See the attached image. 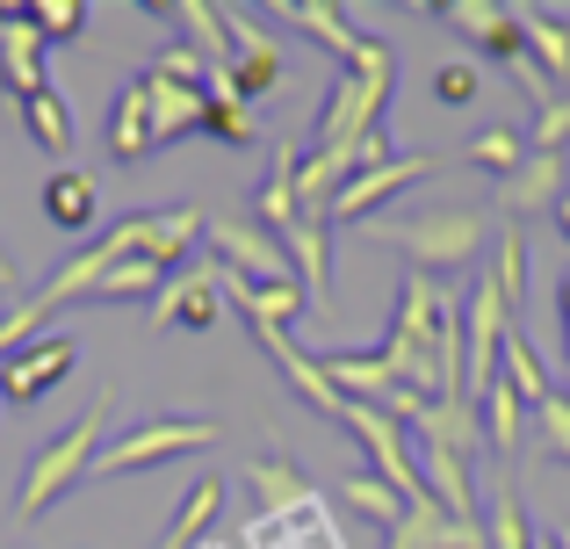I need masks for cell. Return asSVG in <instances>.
I'll list each match as a JSON object with an SVG mask.
<instances>
[{"mask_svg":"<svg viewBox=\"0 0 570 549\" xmlns=\"http://www.w3.org/2000/svg\"><path fill=\"white\" fill-rule=\"evenodd\" d=\"M101 420H109V391H95L80 405V420L72 427H58L51 441H43L37 455H29V470H22V492H14V521H37V513H51L58 499L72 492V484L95 470V455H101Z\"/></svg>","mask_w":570,"mask_h":549,"instance_id":"obj_1","label":"cell"},{"mask_svg":"<svg viewBox=\"0 0 570 549\" xmlns=\"http://www.w3.org/2000/svg\"><path fill=\"white\" fill-rule=\"evenodd\" d=\"M390 95H397V58H390V43L368 37L362 58L347 66V80H333V95L318 109V153H347L362 130H383Z\"/></svg>","mask_w":570,"mask_h":549,"instance_id":"obj_2","label":"cell"},{"mask_svg":"<svg viewBox=\"0 0 570 549\" xmlns=\"http://www.w3.org/2000/svg\"><path fill=\"white\" fill-rule=\"evenodd\" d=\"M368 239H383L404 261H419V275H433V268L455 275L462 261L484 254V217L476 210H419V217H390V225L368 217Z\"/></svg>","mask_w":570,"mask_h":549,"instance_id":"obj_3","label":"cell"},{"mask_svg":"<svg viewBox=\"0 0 570 549\" xmlns=\"http://www.w3.org/2000/svg\"><path fill=\"white\" fill-rule=\"evenodd\" d=\"M209 441H217L209 420H145V427H130V434H116L109 449L95 455L87 478H130V470L174 463V455H195V449H209Z\"/></svg>","mask_w":570,"mask_h":549,"instance_id":"obj_4","label":"cell"},{"mask_svg":"<svg viewBox=\"0 0 570 549\" xmlns=\"http://www.w3.org/2000/svg\"><path fill=\"white\" fill-rule=\"evenodd\" d=\"M72 362H80V340L72 333H43L29 347H14L0 362V405H37L43 391H58L72 376Z\"/></svg>","mask_w":570,"mask_h":549,"instance_id":"obj_5","label":"cell"},{"mask_svg":"<svg viewBox=\"0 0 570 549\" xmlns=\"http://www.w3.org/2000/svg\"><path fill=\"white\" fill-rule=\"evenodd\" d=\"M224 311V268L217 261H188L181 275H167V290L153 296V325H188V333H203V325H217Z\"/></svg>","mask_w":570,"mask_h":549,"instance_id":"obj_6","label":"cell"},{"mask_svg":"<svg viewBox=\"0 0 570 549\" xmlns=\"http://www.w3.org/2000/svg\"><path fill=\"white\" fill-rule=\"evenodd\" d=\"M203 239H209V254H217L224 275H246V282H296L289 254H282V239H267V232H253V225H232V217H217Z\"/></svg>","mask_w":570,"mask_h":549,"instance_id":"obj_7","label":"cell"},{"mask_svg":"<svg viewBox=\"0 0 570 549\" xmlns=\"http://www.w3.org/2000/svg\"><path fill=\"white\" fill-rule=\"evenodd\" d=\"M441 167V159H426V153H404V159H383V167H368V174H354L347 188L333 196V210H325V225H340V217H368L376 203H397L404 188H419L426 174Z\"/></svg>","mask_w":570,"mask_h":549,"instance_id":"obj_8","label":"cell"},{"mask_svg":"<svg viewBox=\"0 0 570 549\" xmlns=\"http://www.w3.org/2000/svg\"><path fill=\"white\" fill-rule=\"evenodd\" d=\"M419 484H426V499L448 513V521L484 528L476 521V492H470V455L441 449V441H419Z\"/></svg>","mask_w":570,"mask_h":549,"instance_id":"obj_9","label":"cell"},{"mask_svg":"<svg viewBox=\"0 0 570 549\" xmlns=\"http://www.w3.org/2000/svg\"><path fill=\"white\" fill-rule=\"evenodd\" d=\"M0 80H8L14 101L37 95V87H51L43 80V29L29 22L22 8H0Z\"/></svg>","mask_w":570,"mask_h":549,"instance_id":"obj_10","label":"cell"},{"mask_svg":"<svg viewBox=\"0 0 570 549\" xmlns=\"http://www.w3.org/2000/svg\"><path fill=\"white\" fill-rule=\"evenodd\" d=\"M282 239V254H289V268H296V282H304V296L311 304H325V296H333V239H325V225L318 217H296L289 232H275Z\"/></svg>","mask_w":570,"mask_h":549,"instance_id":"obj_11","label":"cell"},{"mask_svg":"<svg viewBox=\"0 0 570 549\" xmlns=\"http://www.w3.org/2000/svg\"><path fill=\"white\" fill-rule=\"evenodd\" d=\"M563 153H528L513 174L499 182V203L505 210H542V203H563Z\"/></svg>","mask_w":570,"mask_h":549,"instance_id":"obj_12","label":"cell"},{"mask_svg":"<svg viewBox=\"0 0 570 549\" xmlns=\"http://www.w3.org/2000/svg\"><path fill=\"white\" fill-rule=\"evenodd\" d=\"M145 95H153V145H174L181 130H203L209 87H174L159 72H145Z\"/></svg>","mask_w":570,"mask_h":549,"instance_id":"obj_13","label":"cell"},{"mask_svg":"<svg viewBox=\"0 0 570 549\" xmlns=\"http://www.w3.org/2000/svg\"><path fill=\"white\" fill-rule=\"evenodd\" d=\"M43 217H51L58 232H87L101 217V188L87 182V174H72V167H58L51 182H43Z\"/></svg>","mask_w":570,"mask_h":549,"instance_id":"obj_14","label":"cell"},{"mask_svg":"<svg viewBox=\"0 0 570 549\" xmlns=\"http://www.w3.org/2000/svg\"><path fill=\"white\" fill-rule=\"evenodd\" d=\"M224 513V478H195L188 484V499L174 507V521H167V536H159V549H203L209 536V521Z\"/></svg>","mask_w":570,"mask_h":549,"instance_id":"obj_15","label":"cell"},{"mask_svg":"<svg viewBox=\"0 0 570 549\" xmlns=\"http://www.w3.org/2000/svg\"><path fill=\"white\" fill-rule=\"evenodd\" d=\"M109 153L116 159H145V153H153V95H145V80H130L124 95H116V109H109Z\"/></svg>","mask_w":570,"mask_h":549,"instance_id":"obj_16","label":"cell"},{"mask_svg":"<svg viewBox=\"0 0 570 549\" xmlns=\"http://www.w3.org/2000/svg\"><path fill=\"white\" fill-rule=\"evenodd\" d=\"M14 116L29 124V138H37L51 159L72 153V109L58 101V87H37V95H22V101H14Z\"/></svg>","mask_w":570,"mask_h":549,"instance_id":"obj_17","label":"cell"},{"mask_svg":"<svg viewBox=\"0 0 570 549\" xmlns=\"http://www.w3.org/2000/svg\"><path fill=\"white\" fill-rule=\"evenodd\" d=\"M282 22H304L311 37H318V43H333V51L347 58V66L362 58V43H368V37H354V22H347V14H340V8H325V0H289V8H282Z\"/></svg>","mask_w":570,"mask_h":549,"instance_id":"obj_18","label":"cell"},{"mask_svg":"<svg viewBox=\"0 0 570 549\" xmlns=\"http://www.w3.org/2000/svg\"><path fill=\"white\" fill-rule=\"evenodd\" d=\"M520 412H528V405H520V391H513L505 376L491 383L484 398H476V420H484V441H491L499 455H513V449H520V427H528Z\"/></svg>","mask_w":570,"mask_h":549,"instance_id":"obj_19","label":"cell"},{"mask_svg":"<svg viewBox=\"0 0 570 549\" xmlns=\"http://www.w3.org/2000/svg\"><path fill=\"white\" fill-rule=\"evenodd\" d=\"M253 203H261V217L275 232H289L296 217H304V203H296V145H275V174L261 182V196H253Z\"/></svg>","mask_w":570,"mask_h":549,"instance_id":"obj_20","label":"cell"},{"mask_svg":"<svg viewBox=\"0 0 570 549\" xmlns=\"http://www.w3.org/2000/svg\"><path fill=\"white\" fill-rule=\"evenodd\" d=\"M159 290H167V268L145 261V254H130V261H116V268L101 275V290L87 296V304H130V296H159Z\"/></svg>","mask_w":570,"mask_h":549,"instance_id":"obj_21","label":"cell"},{"mask_svg":"<svg viewBox=\"0 0 570 549\" xmlns=\"http://www.w3.org/2000/svg\"><path fill=\"white\" fill-rule=\"evenodd\" d=\"M520 22H528V58L557 87H570V29H557V14H534V8H520Z\"/></svg>","mask_w":570,"mask_h":549,"instance_id":"obj_22","label":"cell"},{"mask_svg":"<svg viewBox=\"0 0 570 549\" xmlns=\"http://www.w3.org/2000/svg\"><path fill=\"white\" fill-rule=\"evenodd\" d=\"M246 478H253V492L267 499V513H296V507H311V499H318V492H311V484L296 478L289 463H275V455H261V463H253Z\"/></svg>","mask_w":570,"mask_h":549,"instance_id":"obj_23","label":"cell"},{"mask_svg":"<svg viewBox=\"0 0 570 549\" xmlns=\"http://www.w3.org/2000/svg\"><path fill=\"white\" fill-rule=\"evenodd\" d=\"M340 499H347V507H354V513H368V521H376V528H383V536H390V528H397V521H404V499H397V492H390V484L376 478V470H354V478H347V484H340Z\"/></svg>","mask_w":570,"mask_h":549,"instance_id":"obj_24","label":"cell"},{"mask_svg":"<svg viewBox=\"0 0 570 549\" xmlns=\"http://www.w3.org/2000/svg\"><path fill=\"white\" fill-rule=\"evenodd\" d=\"M484 549H534V528H528V513H520V492H513V484H499V492H491Z\"/></svg>","mask_w":570,"mask_h":549,"instance_id":"obj_25","label":"cell"},{"mask_svg":"<svg viewBox=\"0 0 570 549\" xmlns=\"http://www.w3.org/2000/svg\"><path fill=\"white\" fill-rule=\"evenodd\" d=\"M491 290L505 296V311H520V296H528V239H520V225H505L499 254H491Z\"/></svg>","mask_w":570,"mask_h":549,"instance_id":"obj_26","label":"cell"},{"mask_svg":"<svg viewBox=\"0 0 570 549\" xmlns=\"http://www.w3.org/2000/svg\"><path fill=\"white\" fill-rule=\"evenodd\" d=\"M528 153H534V145L520 138V130H484V138H470V159H476L484 174H499V182H505V174H513Z\"/></svg>","mask_w":570,"mask_h":549,"instance_id":"obj_27","label":"cell"},{"mask_svg":"<svg viewBox=\"0 0 570 549\" xmlns=\"http://www.w3.org/2000/svg\"><path fill=\"white\" fill-rule=\"evenodd\" d=\"M203 130H209V138H224V145H261V130H253L246 101H232V95H209V109H203Z\"/></svg>","mask_w":570,"mask_h":549,"instance_id":"obj_28","label":"cell"},{"mask_svg":"<svg viewBox=\"0 0 570 549\" xmlns=\"http://www.w3.org/2000/svg\"><path fill=\"white\" fill-rule=\"evenodd\" d=\"M22 14L43 29V37H80V29H87V8H80V0H29Z\"/></svg>","mask_w":570,"mask_h":549,"instance_id":"obj_29","label":"cell"},{"mask_svg":"<svg viewBox=\"0 0 570 549\" xmlns=\"http://www.w3.org/2000/svg\"><path fill=\"white\" fill-rule=\"evenodd\" d=\"M433 101H441V109H470L476 101V66L470 58H448V66L433 72Z\"/></svg>","mask_w":570,"mask_h":549,"instance_id":"obj_30","label":"cell"},{"mask_svg":"<svg viewBox=\"0 0 570 549\" xmlns=\"http://www.w3.org/2000/svg\"><path fill=\"white\" fill-rule=\"evenodd\" d=\"M534 427H542L549 455H563V463H570V398L563 391H549L542 405H534Z\"/></svg>","mask_w":570,"mask_h":549,"instance_id":"obj_31","label":"cell"},{"mask_svg":"<svg viewBox=\"0 0 570 549\" xmlns=\"http://www.w3.org/2000/svg\"><path fill=\"white\" fill-rule=\"evenodd\" d=\"M563 138H570V95H557L542 109V124H534V153H563Z\"/></svg>","mask_w":570,"mask_h":549,"instance_id":"obj_32","label":"cell"},{"mask_svg":"<svg viewBox=\"0 0 570 549\" xmlns=\"http://www.w3.org/2000/svg\"><path fill=\"white\" fill-rule=\"evenodd\" d=\"M557 325H563V340H570V268L557 275Z\"/></svg>","mask_w":570,"mask_h":549,"instance_id":"obj_33","label":"cell"},{"mask_svg":"<svg viewBox=\"0 0 570 549\" xmlns=\"http://www.w3.org/2000/svg\"><path fill=\"white\" fill-rule=\"evenodd\" d=\"M0 290L14 296V261H8V246H0Z\"/></svg>","mask_w":570,"mask_h":549,"instance_id":"obj_34","label":"cell"},{"mask_svg":"<svg viewBox=\"0 0 570 549\" xmlns=\"http://www.w3.org/2000/svg\"><path fill=\"white\" fill-rule=\"evenodd\" d=\"M557 232H563V239H570V196L557 203Z\"/></svg>","mask_w":570,"mask_h":549,"instance_id":"obj_35","label":"cell"},{"mask_svg":"<svg viewBox=\"0 0 570 549\" xmlns=\"http://www.w3.org/2000/svg\"><path fill=\"white\" fill-rule=\"evenodd\" d=\"M534 549H563V542H557V528H549V536H534Z\"/></svg>","mask_w":570,"mask_h":549,"instance_id":"obj_36","label":"cell"},{"mask_svg":"<svg viewBox=\"0 0 570 549\" xmlns=\"http://www.w3.org/2000/svg\"><path fill=\"white\" fill-rule=\"evenodd\" d=\"M0 109H14V95H8V80H0Z\"/></svg>","mask_w":570,"mask_h":549,"instance_id":"obj_37","label":"cell"},{"mask_svg":"<svg viewBox=\"0 0 570 549\" xmlns=\"http://www.w3.org/2000/svg\"><path fill=\"white\" fill-rule=\"evenodd\" d=\"M557 542H563V549H570V528H557Z\"/></svg>","mask_w":570,"mask_h":549,"instance_id":"obj_38","label":"cell"}]
</instances>
